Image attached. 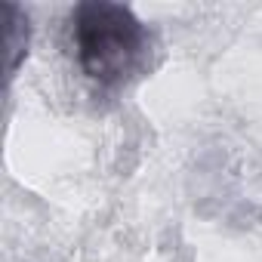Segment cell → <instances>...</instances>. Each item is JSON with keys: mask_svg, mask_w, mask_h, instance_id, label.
<instances>
[{"mask_svg": "<svg viewBox=\"0 0 262 262\" xmlns=\"http://www.w3.org/2000/svg\"><path fill=\"white\" fill-rule=\"evenodd\" d=\"M4 43H7V77L16 74L28 53V16L16 4H4Z\"/></svg>", "mask_w": 262, "mask_h": 262, "instance_id": "cell-2", "label": "cell"}, {"mask_svg": "<svg viewBox=\"0 0 262 262\" xmlns=\"http://www.w3.org/2000/svg\"><path fill=\"white\" fill-rule=\"evenodd\" d=\"M74 50L83 74L102 86L136 77L148 59V31L136 13L108 0H86L71 13Z\"/></svg>", "mask_w": 262, "mask_h": 262, "instance_id": "cell-1", "label": "cell"}]
</instances>
